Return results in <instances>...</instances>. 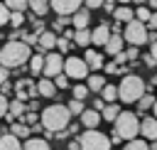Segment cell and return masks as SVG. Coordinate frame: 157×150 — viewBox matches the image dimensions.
Listing matches in <instances>:
<instances>
[{"mask_svg": "<svg viewBox=\"0 0 157 150\" xmlns=\"http://www.w3.org/2000/svg\"><path fill=\"white\" fill-rule=\"evenodd\" d=\"M32 57V49L25 44V42H5L0 47V66L2 69H20L27 64V59Z\"/></svg>", "mask_w": 157, "mask_h": 150, "instance_id": "1", "label": "cell"}, {"mask_svg": "<svg viewBox=\"0 0 157 150\" xmlns=\"http://www.w3.org/2000/svg\"><path fill=\"white\" fill-rule=\"evenodd\" d=\"M71 123V116L66 111V106L61 103H52L42 111V128H47L49 133H59V130H66V125Z\"/></svg>", "mask_w": 157, "mask_h": 150, "instance_id": "2", "label": "cell"}, {"mask_svg": "<svg viewBox=\"0 0 157 150\" xmlns=\"http://www.w3.org/2000/svg\"><path fill=\"white\" fill-rule=\"evenodd\" d=\"M115 91H118V98L123 103H135L140 96H145V79L137 76V74H128L115 86Z\"/></svg>", "mask_w": 157, "mask_h": 150, "instance_id": "3", "label": "cell"}, {"mask_svg": "<svg viewBox=\"0 0 157 150\" xmlns=\"http://www.w3.org/2000/svg\"><path fill=\"white\" fill-rule=\"evenodd\" d=\"M113 133H115L120 140H132V138H137V133H140V118H137L132 111H120L118 118L113 120Z\"/></svg>", "mask_w": 157, "mask_h": 150, "instance_id": "4", "label": "cell"}, {"mask_svg": "<svg viewBox=\"0 0 157 150\" xmlns=\"http://www.w3.org/2000/svg\"><path fill=\"white\" fill-rule=\"evenodd\" d=\"M76 140H78V150H110V140L101 130H86Z\"/></svg>", "mask_w": 157, "mask_h": 150, "instance_id": "5", "label": "cell"}, {"mask_svg": "<svg viewBox=\"0 0 157 150\" xmlns=\"http://www.w3.org/2000/svg\"><path fill=\"white\" fill-rule=\"evenodd\" d=\"M120 37H123V42H128L130 47H137V49H140V44H147V30H145V25L137 22V20L125 22V32H123Z\"/></svg>", "mask_w": 157, "mask_h": 150, "instance_id": "6", "label": "cell"}, {"mask_svg": "<svg viewBox=\"0 0 157 150\" xmlns=\"http://www.w3.org/2000/svg\"><path fill=\"white\" fill-rule=\"evenodd\" d=\"M61 74H64L66 79L81 81V79L88 76V69H86L83 59H78V57H66V59H64V66H61Z\"/></svg>", "mask_w": 157, "mask_h": 150, "instance_id": "7", "label": "cell"}, {"mask_svg": "<svg viewBox=\"0 0 157 150\" xmlns=\"http://www.w3.org/2000/svg\"><path fill=\"white\" fill-rule=\"evenodd\" d=\"M61 66H64V57L59 52H47L44 54V64H42L44 79H54L56 74H61Z\"/></svg>", "mask_w": 157, "mask_h": 150, "instance_id": "8", "label": "cell"}, {"mask_svg": "<svg viewBox=\"0 0 157 150\" xmlns=\"http://www.w3.org/2000/svg\"><path fill=\"white\" fill-rule=\"evenodd\" d=\"M81 5H83V0H49V10H54L61 17H71Z\"/></svg>", "mask_w": 157, "mask_h": 150, "instance_id": "9", "label": "cell"}, {"mask_svg": "<svg viewBox=\"0 0 157 150\" xmlns=\"http://www.w3.org/2000/svg\"><path fill=\"white\" fill-rule=\"evenodd\" d=\"M83 59V64H86V69H88V74L91 71H98V69H103V54L101 52H96V49H86V54L81 57Z\"/></svg>", "mask_w": 157, "mask_h": 150, "instance_id": "10", "label": "cell"}, {"mask_svg": "<svg viewBox=\"0 0 157 150\" xmlns=\"http://www.w3.org/2000/svg\"><path fill=\"white\" fill-rule=\"evenodd\" d=\"M69 22L74 25V30H88V22H91V12L86 10V7H78L71 17H69Z\"/></svg>", "mask_w": 157, "mask_h": 150, "instance_id": "11", "label": "cell"}, {"mask_svg": "<svg viewBox=\"0 0 157 150\" xmlns=\"http://www.w3.org/2000/svg\"><path fill=\"white\" fill-rule=\"evenodd\" d=\"M140 135H142L145 140H155V138H157V120H155L152 116H145V118L140 120Z\"/></svg>", "mask_w": 157, "mask_h": 150, "instance_id": "12", "label": "cell"}, {"mask_svg": "<svg viewBox=\"0 0 157 150\" xmlns=\"http://www.w3.org/2000/svg\"><path fill=\"white\" fill-rule=\"evenodd\" d=\"M123 37H120V32H110V37H108V42L103 44V49H105V54H110V57H115V54H120L123 52Z\"/></svg>", "mask_w": 157, "mask_h": 150, "instance_id": "13", "label": "cell"}, {"mask_svg": "<svg viewBox=\"0 0 157 150\" xmlns=\"http://www.w3.org/2000/svg\"><path fill=\"white\" fill-rule=\"evenodd\" d=\"M108 37H110V27H108V22H98V27L91 32V44H105L108 42Z\"/></svg>", "mask_w": 157, "mask_h": 150, "instance_id": "14", "label": "cell"}, {"mask_svg": "<svg viewBox=\"0 0 157 150\" xmlns=\"http://www.w3.org/2000/svg\"><path fill=\"white\" fill-rule=\"evenodd\" d=\"M81 125L86 128V130H98V123H101V113H96V111H91V108H86L81 116Z\"/></svg>", "mask_w": 157, "mask_h": 150, "instance_id": "15", "label": "cell"}, {"mask_svg": "<svg viewBox=\"0 0 157 150\" xmlns=\"http://www.w3.org/2000/svg\"><path fill=\"white\" fill-rule=\"evenodd\" d=\"M54 42H56V34H54V32H42V34L37 37L39 54H42V52H54Z\"/></svg>", "mask_w": 157, "mask_h": 150, "instance_id": "16", "label": "cell"}, {"mask_svg": "<svg viewBox=\"0 0 157 150\" xmlns=\"http://www.w3.org/2000/svg\"><path fill=\"white\" fill-rule=\"evenodd\" d=\"M34 89H37V96H44V98H52V96L56 93V89H54L52 79H44V76L34 84Z\"/></svg>", "mask_w": 157, "mask_h": 150, "instance_id": "17", "label": "cell"}, {"mask_svg": "<svg viewBox=\"0 0 157 150\" xmlns=\"http://www.w3.org/2000/svg\"><path fill=\"white\" fill-rule=\"evenodd\" d=\"M22 150H52V145L44 140V138H39V135H29L25 143H22Z\"/></svg>", "mask_w": 157, "mask_h": 150, "instance_id": "18", "label": "cell"}, {"mask_svg": "<svg viewBox=\"0 0 157 150\" xmlns=\"http://www.w3.org/2000/svg\"><path fill=\"white\" fill-rule=\"evenodd\" d=\"M132 12H135V10H132L130 5H118V7L113 10L115 25H118V22H130V20H132Z\"/></svg>", "mask_w": 157, "mask_h": 150, "instance_id": "19", "label": "cell"}, {"mask_svg": "<svg viewBox=\"0 0 157 150\" xmlns=\"http://www.w3.org/2000/svg\"><path fill=\"white\" fill-rule=\"evenodd\" d=\"M105 84H108V81H105V76H101V74H88V76H86V89H88V93H91V91H101Z\"/></svg>", "mask_w": 157, "mask_h": 150, "instance_id": "20", "label": "cell"}, {"mask_svg": "<svg viewBox=\"0 0 157 150\" xmlns=\"http://www.w3.org/2000/svg\"><path fill=\"white\" fill-rule=\"evenodd\" d=\"M118 113H120V103H105V106L101 108V120L113 123V120L118 118Z\"/></svg>", "mask_w": 157, "mask_h": 150, "instance_id": "21", "label": "cell"}, {"mask_svg": "<svg viewBox=\"0 0 157 150\" xmlns=\"http://www.w3.org/2000/svg\"><path fill=\"white\" fill-rule=\"evenodd\" d=\"M10 135H15L17 140H27L32 133H29V128H27L25 123H20V120H12V123H10Z\"/></svg>", "mask_w": 157, "mask_h": 150, "instance_id": "22", "label": "cell"}, {"mask_svg": "<svg viewBox=\"0 0 157 150\" xmlns=\"http://www.w3.org/2000/svg\"><path fill=\"white\" fill-rule=\"evenodd\" d=\"M27 7L34 12V17H44L49 12V0H27Z\"/></svg>", "mask_w": 157, "mask_h": 150, "instance_id": "23", "label": "cell"}, {"mask_svg": "<svg viewBox=\"0 0 157 150\" xmlns=\"http://www.w3.org/2000/svg\"><path fill=\"white\" fill-rule=\"evenodd\" d=\"M0 150H22V143H20L15 135L2 133V135H0Z\"/></svg>", "mask_w": 157, "mask_h": 150, "instance_id": "24", "label": "cell"}, {"mask_svg": "<svg viewBox=\"0 0 157 150\" xmlns=\"http://www.w3.org/2000/svg\"><path fill=\"white\" fill-rule=\"evenodd\" d=\"M135 103H137V113H135V116L140 118L142 113H147V111H150V108L155 106V96H152V93H145V96H140V98H137Z\"/></svg>", "mask_w": 157, "mask_h": 150, "instance_id": "25", "label": "cell"}, {"mask_svg": "<svg viewBox=\"0 0 157 150\" xmlns=\"http://www.w3.org/2000/svg\"><path fill=\"white\" fill-rule=\"evenodd\" d=\"M101 101H103V103H115V101H118V91H115L113 84H105V86L101 89Z\"/></svg>", "mask_w": 157, "mask_h": 150, "instance_id": "26", "label": "cell"}, {"mask_svg": "<svg viewBox=\"0 0 157 150\" xmlns=\"http://www.w3.org/2000/svg\"><path fill=\"white\" fill-rule=\"evenodd\" d=\"M78 47H88L91 44V30H74V37H71Z\"/></svg>", "mask_w": 157, "mask_h": 150, "instance_id": "27", "label": "cell"}, {"mask_svg": "<svg viewBox=\"0 0 157 150\" xmlns=\"http://www.w3.org/2000/svg\"><path fill=\"white\" fill-rule=\"evenodd\" d=\"M42 64H44V54H39V52L27 59V66H29L32 74H39V71H42Z\"/></svg>", "mask_w": 157, "mask_h": 150, "instance_id": "28", "label": "cell"}, {"mask_svg": "<svg viewBox=\"0 0 157 150\" xmlns=\"http://www.w3.org/2000/svg\"><path fill=\"white\" fill-rule=\"evenodd\" d=\"M2 5L10 12H25L27 10V0H2Z\"/></svg>", "mask_w": 157, "mask_h": 150, "instance_id": "29", "label": "cell"}, {"mask_svg": "<svg viewBox=\"0 0 157 150\" xmlns=\"http://www.w3.org/2000/svg\"><path fill=\"white\" fill-rule=\"evenodd\" d=\"M123 150H150V143L147 140H142V138H132V140H128L125 143V148Z\"/></svg>", "mask_w": 157, "mask_h": 150, "instance_id": "30", "label": "cell"}, {"mask_svg": "<svg viewBox=\"0 0 157 150\" xmlns=\"http://www.w3.org/2000/svg\"><path fill=\"white\" fill-rule=\"evenodd\" d=\"M66 111H69V116H81V113L86 111V106H83V101L71 98V101H69V106H66Z\"/></svg>", "mask_w": 157, "mask_h": 150, "instance_id": "31", "label": "cell"}, {"mask_svg": "<svg viewBox=\"0 0 157 150\" xmlns=\"http://www.w3.org/2000/svg\"><path fill=\"white\" fill-rule=\"evenodd\" d=\"M150 15H152V10H150V7H145V5H140V7H137V12H132V20H137V22H142V25H145V22L150 20Z\"/></svg>", "mask_w": 157, "mask_h": 150, "instance_id": "32", "label": "cell"}, {"mask_svg": "<svg viewBox=\"0 0 157 150\" xmlns=\"http://www.w3.org/2000/svg\"><path fill=\"white\" fill-rule=\"evenodd\" d=\"M54 47L59 49V54H69L71 52V39H66V37H56V42H54Z\"/></svg>", "mask_w": 157, "mask_h": 150, "instance_id": "33", "label": "cell"}, {"mask_svg": "<svg viewBox=\"0 0 157 150\" xmlns=\"http://www.w3.org/2000/svg\"><path fill=\"white\" fill-rule=\"evenodd\" d=\"M66 25H71V22H69V17L56 15V20L52 22V32H54V34H56V32H64V30H66Z\"/></svg>", "mask_w": 157, "mask_h": 150, "instance_id": "34", "label": "cell"}, {"mask_svg": "<svg viewBox=\"0 0 157 150\" xmlns=\"http://www.w3.org/2000/svg\"><path fill=\"white\" fill-rule=\"evenodd\" d=\"M7 25H12V30H20V25H25V12H10Z\"/></svg>", "mask_w": 157, "mask_h": 150, "instance_id": "35", "label": "cell"}, {"mask_svg": "<svg viewBox=\"0 0 157 150\" xmlns=\"http://www.w3.org/2000/svg\"><path fill=\"white\" fill-rule=\"evenodd\" d=\"M71 93H74V98H76V101H83V98L88 96V89H86V84H74Z\"/></svg>", "mask_w": 157, "mask_h": 150, "instance_id": "36", "label": "cell"}, {"mask_svg": "<svg viewBox=\"0 0 157 150\" xmlns=\"http://www.w3.org/2000/svg\"><path fill=\"white\" fill-rule=\"evenodd\" d=\"M29 20H32V25H34V34H37V37H39V34H42V32H44V25H47V22H44V20H42V17H34V15H32V17H29Z\"/></svg>", "mask_w": 157, "mask_h": 150, "instance_id": "37", "label": "cell"}, {"mask_svg": "<svg viewBox=\"0 0 157 150\" xmlns=\"http://www.w3.org/2000/svg\"><path fill=\"white\" fill-rule=\"evenodd\" d=\"M52 84H54V89H66V86H69V79H66L64 74H56Z\"/></svg>", "mask_w": 157, "mask_h": 150, "instance_id": "38", "label": "cell"}, {"mask_svg": "<svg viewBox=\"0 0 157 150\" xmlns=\"http://www.w3.org/2000/svg\"><path fill=\"white\" fill-rule=\"evenodd\" d=\"M125 59H128V61H135V59H140V49H137V47H130V49L125 52Z\"/></svg>", "mask_w": 157, "mask_h": 150, "instance_id": "39", "label": "cell"}, {"mask_svg": "<svg viewBox=\"0 0 157 150\" xmlns=\"http://www.w3.org/2000/svg\"><path fill=\"white\" fill-rule=\"evenodd\" d=\"M7 20H10V10L0 2V27H2V25H7Z\"/></svg>", "mask_w": 157, "mask_h": 150, "instance_id": "40", "label": "cell"}, {"mask_svg": "<svg viewBox=\"0 0 157 150\" xmlns=\"http://www.w3.org/2000/svg\"><path fill=\"white\" fill-rule=\"evenodd\" d=\"M113 64H115V66H125V64H128V59H125V52H120V54H115V59H113Z\"/></svg>", "mask_w": 157, "mask_h": 150, "instance_id": "41", "label": "cell"}, {"mask_svg": "<svg viewBox=\"0 0 157 150\" xmlns=\"http://www.w3.org/2000/svg\"><path fill=\"white\" fill-rule=\"evenodd\" d=\"M142 61H145V66H147V69H155V66H157V59H155V57H150V54H145V57H142Z\"/></svg>", "mask_w": 157, "mask_h": 150, "instance_id": "42", "label": "cell"}, {"mask_svg": "<svg viewBox=\"0 0 157 150\" xmlns=\"http://www.w3.org/2000/svg\"><path fill=\"white\" fill-rule=\"evenodd\" d=\"M83 5H86V10H96L103 5V0H83Z\"/></svg>", "mask_w": 157, "mask_h": 150, "instance_id": "43", "label": "cell"}, {"mask_svg": "<svg viewBox=\"0 0 157 150\" xmlns=\"http://www.w3.org/2000/svg\"><path fill=\"white\" fill-rule=\"evenodd\" d=\"M105 12H110L113 15V10H115V0H103V5H101Z\"/></svg>", "mask_w": 157, "mask_h": 150, "instance_id": "44", "label": "cell"}, {"mask_svg": "<svg viewBox=\"0 0 157 150\" xmlns=\"http://www.w3.org/2000/svg\"><path fill=\"white\" fill-rule=\"evenodd\" d=\"M5 113H7V96H2V93H0V118H2Z\"/></svg>", "mask_w": 157, "mask_h": 150, "instance_id": "45", "label": "cell"}, {"mask_svg": "<svg viewBox=\"0 0 157 150\" xmlns=\"http://www.w3.org/2000/svg\"><path fill=\"white\" fill-rule=\"evenodd\" d=\"M103 69H105V74H118V66H115L113 61H108V64H103Z\"/></svg>", "mask_w": 157, "mask_h": 150, "instance_id": "46", "label": "cell"}, {"mask_svg": "<svg viewBox=\"0 0 157 150\" xmlns=\"http://www.w3.org/2000/svg\"><path fill=\"white\" fill-rule=\"evenodd\" d=\"M10 91H12V84H7V81H2V84H0V93H2V96H7Z\"/></svg>", "mask_w": 157, "mask_h": 150, "instance_id": "47", "label": "cell"}, {"mask_svg": "<svg viewBox=\"0 0 157 150\" xmlns=\"http://www.w3.org/2000/svg\"><path fill=\"white\" fill-rule=\"evenodd\" d=\"M103 106H105V103H103L101 98H93V108H91V111H96V113H101V108H103Z\"/></svg>", "mask_w": 157, "mask_h": 150, "instance_id": "48", "label": "cell"}, {"mask_svg": "<svg viewBox=\"0 0 157 150\" xmlns=\"http://www.w3.org/2000/svg\"><path fill=\"white\" fill-rule=\"evenodd\" d=\"M7 76H10V71H7V69H2V66H0V84H2V81H7Z\"/></svg>", "mask_w": 157, "mask_h": 150, "instance_id": "49", "label": "cell"}, {"mask_svg": "<svg viewBox=\"0 0 157 150\" xmlns=\"http://www.w3.org/2000/svg\"><path fill=\"white\" fill-rule=\"evenodd\" d=\"M69 150H78V140H69Z\"/></svg>", "mask_w": 157, "mask_h": 150, "instance_id": "50", "label": "cell"}, {"mask_svg": "<svg viewBox=\"0 0 157 150\" xmlns=\"http://www.w3.org/2000/svg\"><path fill=\"white\" fill-rule=\"evenodd\" d=\"M145 7H157V0H147V5Z\"/></svg>", "mask_w": 157, "mask_h": 150, "instance_id": "51", "label": "cell"}, {"mask_svg": "<svg viewBox=\"0 0 157 150\" xmlns=\"http://www.w3.org/2000/svg\"><path fill=\"white\" fill-rule=\"evenodd\" d=\"M115 2H120V5H128V2H130V0H115Z\"/></svg>", "mask_w": 157, "mask_h": 150, "instance_id": "52", "label": "cell"}, {"mask_svg": "<svg viewBox=\"0 0 157 150\" xmlns=\"http://www.w3.org/2000/svg\"><path fill=\"white\" fill-rule=\"evenodd\" d=\"M0 135H2V128H0Z\"/></svg>", "mask_w": 157, "mask_h": 150, "instance_id": "53", "label": "cell"}]
</instances>
